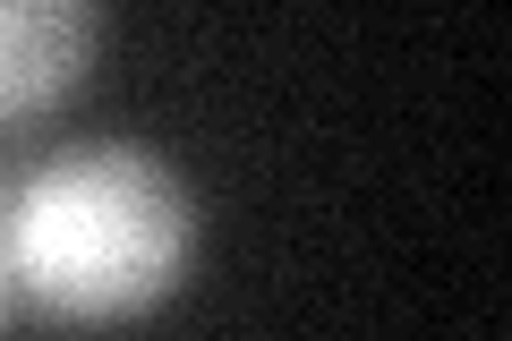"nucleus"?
<instances>
[{"label":"nucleus","instance_id":"obj_3","mask_svg":"<svg viewBox=\"0 0 512 341\" xmlns=\"http://www.w3.org/2000/svg\"><path fill=\"white\" fill-rule=\"evenodd\" d=\"M9 290H18V282H9V256H0V316H9Z\"/></svg>","mask_w":512,"mask_h":341},{"label":"nucleus","instance_id":"obj_1","mask_svg":"<svg viewBox=\"0 0 512 341\" xmlns=\"http://www.w3.org/2000/svg\"><path fill=\"white\" fill-rule=\"evenodd\" d=\"M0 256L43 316L128 324L180 290L197 256V197L146 145H77L9 197Z\"/></svg>","mask_w":512,"mask_h":341},{"label":"nucleus","instance_id":"obj_2","mask_svg":"<svg viewBox=\"0 0 512 341\" xmlns=\"http://www.w3.org/2000/svg\"><path fill=\"white\" fill-rule=\"evenodd\" d=\"M103 43V9L94 0H0V128L52 111L77 94Z\"/></svg>","mask_w":512,"mask_h":341}]
</instances>
